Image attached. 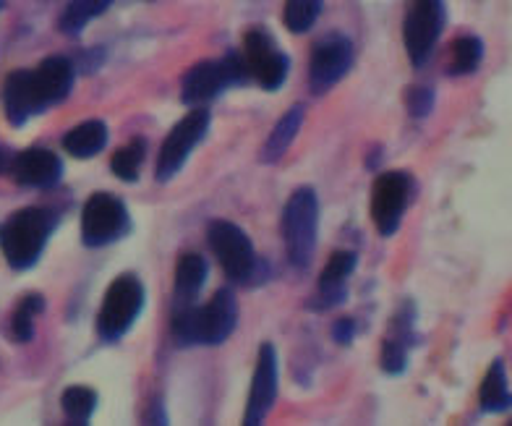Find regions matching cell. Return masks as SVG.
<instances>
[{"mask_svg":"<svg viewBox=\"0 0 512 426\" xmlns=\"http://www.w3.org/2000/svg\"><path fill=\"white\" fill-rule=\"evenodd\" d=\"M74 79V63L63 55L45 58L37 68L14 71L3 87V108H6L11 126H24L32 115L61 105L71 95Z\"/></svg>","mask_w":512,"mask_h":426,"instance_id":"6da1fadb","label":"cell"},{"mask_svg":"<svg viewBox=\"0 0 512 426\" xmlns=\"http://www.w3.org/2000/svg\"><path fill=\"white\" fill-rule=\"evenodd\" d=\"M238 298L230 288H220L207 306H183L173 312V335L181 345H220L236 332Z\"/></svg>","mask_w":512,"mask_h":426,"instance_id":"7a4b0ae2","label":"cell"},{"mask_svg":"<svg viewBox=\"0 0 512 426\" xmlns=\"http://www.w3.org/2000/svg\"><path fill=\"white\" fill-rule=\"evenodd\" d=\"M55 230V215L40 207H27L11 215L0 228V251L14 270H32Z\"/></svg>","mask_w":512,"mask_h":426,"instance_id":"3957f363","label":"cell"},{"mask_svg":"<svg viewBox=\"0 0 512 426\" xmlns=\"http://www.w3.org/2000/svg\"><path fill=\"white\" fill-rule=\"evenodd\" d=\"M319 233V199L311 189L293 191L283 210V241L293 267L306 270L314 259Z\"/></svg>","mask_w":512,"mask_h":426,"instance_id":"277c9868","label":"cell"},{"mask_svg":"<svg viewBox=\"0 0 512 426\" xmlns=\"http://www.w3.org/2000/svg\"><path fill=\"white\" fill-rule=\"evenodd\" d=\"M144 309V285L134 272H123L110 283L97 314V332L105 343L121 340Z\"/></svg>","mask_w":512,"mask_h":426,"instance_id":"5b68a950","label":"cell"},{"mask_svg":"<svg viewBox=\"0 0 512 426\" xmlns=\"http://www.w3.org/2000/svg\"><path fill=\"white\" fill-rule=\"evenodd\" d=\"M243 79H249L243 55L230 53L223 61H202L191 66L183 76L181 97L186 105H202L223 95L233 84H241Z\"/></svg>","mask_w":512,"mask_h":426,"instance_id":"8992f818","label":"cell"},{"mask_svg":"<svg viewBox=\"0 0 512 426\" xmlns=\"http://www.w3.org/2000/svg\"><path fill=\"white\" fill-rule=\"evenodd\" d=\"M447 24L445 0H411L403 21V42L413 66H424Z\"/></svg>","mask_w":512,"mask_h":426,"instance_id":"52a82bcc","label":"cell"},{"mask_svg":"<svg viewBox=\"0 0 512 426\" xmlns=\"http://www.w3.org/2000/svg\"><path fill=\"white\" fill-rule=\"evenodd\" d=\"M128 228H131V217L126 204L108 191L92 194L81 210V241L92 249L113 244L126 236Z\"/></svg>","mask_w":512,"mask_h":426,"instance_id":"ba28073f","label":"cell"},{"mask_svg":"<svg viewBox=\"0 0 512 426\" xmlns=\"http://www.w3.org/2000/svg\"><path fill=\"white\" fill-rule=\"evenodd\" d=\"M209 249L215 251L217 262L223 272L236 283H249L256 272V254L251 246V238L228 220H215L207 228Z\"/></svg>","mask_w":512,"mask_h":426,"instance_id":"9c48e42d","label":"cell"},{"mask_svg":"<svg viewBox=\"0 0 512 426\" xmlns=\"http://www.w3.org/2000/svg\"><path fill=\"white\" fill-rule=\"evenodd\" d=\"M413 197V178L405 170H387L374 181L371 189V220L377 225L379 236L398 233L403 215Z\"/></svg>","mask_w":512,"mask_h":426,"instance_id":"30bf717a","label":"cell"},{"mask_svg":"<svg viewBox=\"0 0 512 426\" xmlns=\"http://www.w3.org/2000/svg\"><path fill=\"white\" fill-rule=\"evenodd\" d=\"M243 63L249 71V79H254L262 89H280L288 76V58L280 50L270 32L264 27H254L243 37Z\"/></svg>","mask_w":512,"mask_h":426,"instance_id":"8fae6325","label":"cell"},{"mask_svg":"<svg viewBox=\"0 0 512 426\" xmlns=\"http://www.w3.org/2000/svg\"><path fill=\"white\" fill-rule=\"evenodd\" d=\"M209 129V110L207 108H194L176 129L170 131L162 142L160 157H157V181L168 183L181 173L186 165L189 155L199 147Z\"/></svg>","mask_w":512,"mask_h":426,"instance_id":"7c38bea8","label":"cell"},{"mask_svg":"<svg viewBox=\"0 0 512 426\" xmlns=\"http://www.w3.org/2000/svg\"><path fill=\"white\" fill-rule=\"evenodd\" d=\"M353 66V45L343 34H327L311 50L309 87L314 95H327L345 79Z\"/></svg>","mask_w":512,"mask_h":426,"instance_id":"4fadbf2b","label":"cell"},{"mask_svg":"<svg viewBox=\"0 0 512 426\" xmlns=\"http://www.w3.org/2000/svg\"><path fill=\"white\" fill-rule=\"evenodd\" d=\"M277 379H280V364H277V351L270 343L262 345L259 359L254 366V377H251L249 403H246V416L243 424L254 426L267 419L277 400Z\"/></svg>","mask_w":512,"mask_h":426,"instance_id":"5bb4252c","label":"cell"},{"mask_svg":"<svg viewBox=\"0 0 512 426\" xmlns=\"http://www.w3.org/2000/svg\"><path fill=\"white\" fill-rule=\"evenodd\" d=\"M11 176L27 189H53L63 176V163L50 149H24L11 160Z\"/></svg>","mask_w":512,"mask_h":426,"instance_id":"9a60e30c","label":"cell"},{"mask_svg":"<svg viewBox=\"0 0 512 426\" xmlns=\"http://www.w3.org/2000/svg\"><path fill=\"white\" fill-rule=\"evenodd\" d=\"M413 309H400L398 317L392 319L390 335L382 343V356L379 364L387 374H403L408 366V353L418 343L416 330H413Z\"/></svg>","mask_w":512,"mask_h":426,"instance_id":"2e32d148","label":"cell"},{"mask_svg":"<svg viewBox=\"0 0 512 426\" xmlns=\"http://www.w3.org/2000/svg\"><path fill=\"white\" fill-rule=\"evenodd\" d=\"M356 270V254L353 251H335L330 262L324 264L322 275H319V293H317V309L327 312L332 306L345 301V280L351 278Z\"/></svg>","mask_w":512,"mask_h":426,"instance_id":"e0dca14e","label":"cell"},{"mask_svg":"<svg viewBox=\"0 0 512 426\" xmlns=\"http://www.w3.org/2000/svg\"><path fill=\"white\" fill-rule=\"evenodd\" d=\"M204 280H207V262H204L202 254H183L178 259L176 267V285H173V301H176V309L183 306H191L196 301V296L202 293Z\"/></svg>","mask_w":512,"mask_h":426,"instance_id":"ac0fdd59","label":"cell"},{"mask_svg":"<svg viewBox=\"0 0 512 426\" xmlns=\"http://www.w3.org/2000/svg\"><path fill=\"white\" fill-rule=\"evenodd\" d=\"M105 144H108V126L102 121L79 123L63 139V149L76 160H89V157L100 155Z\"/></svg>","mask_w":512,"mask_h":426,"instance_id":"d6986e66","label":"cell"},{"mask_svg":"<svg viewBox=\"0 0 512 426\" xmlns=\"http://www.w3.org/2000/svg\"><path fill=\"white\" fill-rule=\"evenodd\" d=\"M304 115H306V108L304 105H293V108L288 110V113L277 121V126L272 129L270 139H267V144H264L262 149V160L264 163H280L285 157V152H288V147L293 144V139H296V134L301 131V123H304Z\"/></svg>","mask_w":512,"mask_h":426,"instance_id":"ffe728a7","label":"cell"},{"mask_svg":"<svg viewBox=\"0 0 512 426\" xmlns=\"http://www.w3.org/2000/svg\"><path fill=\"white\" fill-rule=\"evenodd\" d=\"M479 403L484 413H505L512 408V393L510 385H507L505 364L502 361H494L489 366V372H486L484 382H481Z\"/></svg>","mask_w":512,"mask_h":426,"instance_id":"44dd1931","label":"cell"},{"mask_svg":"<svg viewBox=\"0 0 512 426\" xmlns=\"http://www.w3.org/2000/svg\"><path fill=\"white\" fill-rule=\"evenodd\" d=\"M481 61H484V42L476 34H463L452 42L450 48V71L452 76H468L473 71H479Z\"/></svg>","mask_w":512,"mask_h":426,"instance_id":"7402d4cb","label":"cell"},{"mask_svg":"<svg viewBox=\"0 0 512 426\" xmlns=\"http://www.w3.org/2000/svg\"><path fill=\"white\" fill-rule=\"evenodd\" d=\"M115 0H68L61 14V32L79 34L89 21H95L113 6Z\"/></svg>","mask_w":512,"mask_h":426,"instance_id":"603a6c76","label":"cell"},{"mask_svg":"<svg viewBox=\"0 0 512 426\" xmlns=\"http://www.w3.org/2000/svg\"><path fill=\"white\" fill-rule=\"evenodd\" d=\"M63 416L68 424L84 426L92 421V413L97 408V393L92 387H66V393L61 398Z\"/></svg>","mask_w":512,"mask_h":426,"instance_id":"cb8c5ba5","label":"cell"},{"mask_svg":"<svg viewBox=\"0 0 512 426\" xmlns=\"http://www.w3.org/2000/svg\"><path fill=\"white\" fill-rule=\"evenodd\" d=\"M45 312V298L29 293L19 301L14 317H11V338L16 343H29L34 338V319Z\"/></svg>","mask_w":512,"mask_h":426,"instance_id":"d4e9b609","label":"cell"},{"mask_svg":"<svg viewBox=\"0 0 512 426\" xmlns=\"http://www.w3.org/2000/svg\"><path fill=\"white\" fill-rule=\"evenodd\" d=\"M144 157H147V142L144 139H134L128 142L126 147H121L110 160V168L121 181L136 183L139 181V173H142Z\"/></svg>","mask_w":512,"mask_h":426,"instance_id":"484cf974","label":"cell"},{"mask_svg":"<svg viewBox=\"0 0 512 426\" xmlns=\"http://www.w3.org/2000/svg\"><path fill=\"white\" fill-rule=\"evenodd\" d=\"M324 0H288L283 11L285 27L293 34L309 32L317 24L319 14H322Z\"/></svg>","mask_w":512,"mask_h":426,"instance_id":"4316f807","label":"cell"},{"mask_svg":"<svg viewBox=\"0 0 512 426\" xmlns=\"http://www.w3.org/2000/svg\"><path fill=\"white\" fill-rule=\"evenodd\" d=\"M405 105L413 118H426L434 108V92L429 87H411L405 95Z\"/></svg>","mask_w":512,"mask_h":426,"instance_id":"83f0119b","label":"cell"},{"mask_svg":"<svg viewBox=\"0 0 512 426\" xmlns=\"http://www.w3.org/2000/svg\"><path fill=\"white\" fill-rule=\"evenodd\" d=\"M353 335H356V325H353V319L343 317V319H340V322H335V332H332V338H335V343L351 345Z\"/></svg>","mask_w":512,"mask_h":426,"instance_id":"f1b7e54d","label":"cell"},{"mask_svg":"<svg viewBox=\"0 0 512 426\" xmlns=\"http://www.w3.org/2000/svg\"><path fill=\"white\" fill-rule=\"evenodd\" d=\"M11 160H14V155H11L6 147H0V173H3V170H11Z\"/></svg>","mask_w":512,"mask_h":426,"instance_id":"f546056e","label":"cell"}]
</instances>
